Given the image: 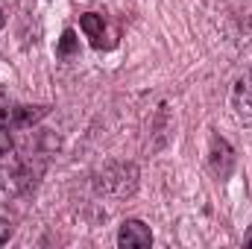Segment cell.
<instances>
[{
	"mask_svg": "<svg viewBox=\"0 0 252 249\" xmlns=\"http://www.w3.org/2000/svg\"><path fill=\"white\" fill-rule=\"evenodd\" d=\"M30 185H32V173L24 161L9 158L0 164V187L6 193H24V190H30Z\"/></svg>",
	"mask_w": 252,
	"mask_h": 249,
	"instance_id": "cell-1",
	"label": "cell"
},
{
	"mask_svg": "<svg viewBox=\"0 0 252 249\" xmlns=\"http://www.w3.org/2000/svg\"><path fill=\"white\" fill-rule=\"evenodd\" d=\"M47 112H50V106H9V109L0 112V126L24 129V126L38 124Z\"/></svg>",
	"mask_w": 252,
	"mask_h": 249,
	"instance_id": "cell-2",
	"label": "cell"
},
{
	"mask_svg": "<svg viewBox=\"0 0 252 249\" xmlns=\"http://www.w3.org/2000/svg\"><path fill=\"white\" fill-rule=\"evenodd\" d=\"M118 244L124 249H144L153 244V232L141 220H124L121 232H118Z\"/></svg>",
	"mask_w": 252,
	"mask_h": 249,
	"instance_id": "cell-3",
	"label": "cell"
},
{
	"mask_svg": "<svg viewBox=\"0 0 252 249\" xmlns=\"http://www.w3.org/2000/svg\"><path fill=\"white\" fill-rule=\"evenodd\" d=\"M211 167H214V173H217L220 179H229L232 170H235V150H232L229 141L220 138V135L211 138Z\"/></svg>",
	"mask_w": 252,
	"mask_h": 249,
	"instance_id": "cell-4",
	"label": "cell"
},
{
	"mask_svg": "<svg viewBox=\"0 0 252 249\" xmlns=\"http://www.w3.org/2000/svg\"><path fill=\"white\" fill-rule=\"evenodd\" d=\"M79 27H82V32L91 38V47H97V50L112 47V44L106 41V21H103V15L88 12V15H82V18H79Z\"/></svg>",
	"mask_w": 252,
	"mask_h": 249,
	"instance_id": "cell-5",
	"label": "cell"
},
{
	"mask_svg": "<svg viewBox=\"0 0 252 249\" xmlns=\"http://www.w3.org/2000/svg\"><path fill=\"white\" fill-rule=\"evenodd\" d=\"M76 50H79L76 32H73V30H64L62 41H59V47H56V56H59V59H70V56H76Z\"/></svg>",
	"mask_w": 252,
	"mask_h": 249,
	"instance_id": "cell-6",
	"label": "cell"
},
{
	"mask_svg": "<svg viewBox=\"0 0 252 249\" xmlns=\"http://www.w3.org/2000/svg\"><path fill=\"white\" fill-rule=\"evenodd\" d=\"M12 150V138H9V129L6 126H0V156H6Z\"/></svg>",
	"mask_w": 252,
	"mask_h": 249,
	"instance_id": "cell-7",
	"label": "cell"
},
{
	"mask_svg": "<svg viewBox=\"0 0 252 249\" xmlns=\"http://www.w3.org/2000/svg\"><path fill=\"white\" fill-rule=\"evenodd\" d=\"M9 238H12V223H9L6 217H0V247H3Z\"/></svg>",
	"mask_w": 252,
	"mask_h": 249,
	"instance_id": "cell-8",
	"label": "cell"
},
{
	"mask_svg": "<svg viewBox=\"0 0 252 249\" xmlns=\"http://www.w3.org/2000/svg\"><path fill=\"white\" fill-rule=\"evenodd\" d=\"M244 244H247V247H252V226H250V232L244 235Z\"/></svg>",
	"mask_w": 252,
	"mask_h": 249,
	"instance_id": "cell-9",
	"label": "cell"
},
{
	"mask_svg": "<svg viewBox=\"0 0 252 249\" xmlns=\"http://www.w3.org/2000/svg\"><path fill=\"white\" fill-rule=\"evenodd\" d=\"M3 24H6V18H3V9H0V30H3Z\"/></svg>",
	"mask_w": 252,
	"mask_h": 249,
	"instance_id": "cell-10",
	"label": "cell"
}]
</instances>
